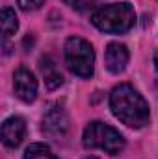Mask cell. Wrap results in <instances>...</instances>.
I'll return each instance as SVG.
<instances>
[{"label":"cell","mask_w":158,"mask_h":159,"mask_svg":"<svg viewBox=\"0 0 158 159\" xmlns=\"http://www.w3.org/2000/svg\"><path fill=\"white\" fill-rule=\"evenodd\" d=\"M19 28V22H17V15L11 7H4L2 9V34H4V39H9Z\"/></svg>","instance_id":"10"},{"label":"cell","mask_w":158,"mask_h":159,"mask_svg":"<svg viewBox=\"0 0 158 159\" xmlns=\"http://www.w3.org/2000/svg\"><path fill=\"white\" fill-rule=\"evenodd\" d=\"M110 107L116 119L134 129L145 128L151 119L145 98L128 83H121L114 87V91L110 93Z\"/></svg>","instance_id":"1"},{"label":"cell","mask_w":158,"mask_h":159,"mask_svg":"<svg viewBox=\"0 0 158 159\" xmlns=\"http://www.w3.org/2000/svg\"><path fill=\"white\" fill-rule=\"evenodd\" d=\"M86 159H99V157H95V156H89V157H86Z\"/></svg>","instance_id":"14"},{"label":"cell","mask_w":158,"mask_h":159,"mask_svg":"<svg viewBox=\"0 0 158 159\" xmlns=\"http://www.w3.org/2000/svg\"><path fill=\"white\" fill-rule=\"evenodd\" d=\"M41 128H43V133L48 135V137H52V139L63 137L65 131H67V128H69V119H67V113H65L63 106H60V104L52 106L45 113Z\"/></svg>","instance_id":"5"},{"label":"cell","mask_w":158,"mask_h":159,"mask_svg":"<svg viewBox=\"0 0 158 159\" xmlns=\"http://www.w3.org/2000/svg\"><path fill=\"white\" fill-rule=\"evenodd\" d=\"M39 69H41V72H43V76H45V85H47V89L54 91V89H58V87L63 83V76L60 74V70L56 69V63H54L48 56L41 57Z\"/></svg>","instance_id":"9"},{"label":"cell","mask_w":158,"mask_h":159,"mask_svg":"<svg viewBox=\"0 0 158 159\" xmlns=\"http://www.w3.org/2000/svg\"><path fill=\"white\" fill-rule=\"evenodd\" d=\"M65 63L73 74L91 78L95 69V52L91 44L80 37H69L65 41Z\"/></svg>","instance_id":"4"},{"label":"cell","mask_w":158,"mask_h":159,"mask_svg":"<svg viewBox=\"0 0 158 159\" xmlns=\"http://www.w3.org/2000/svg\"><path fill=\"white\" fill-rule=\"evenodd\" d=\"M13 89L17 98L30 104L37 96V80L28 69H17L13 74Z\"/></svg>","instance_id":"6"},{"label":"cell","mask_w":158,"mask_h":159,"mask_svg":"<svg viewBox=\"0 0 158 159\" xmlns=\"http://www.w3.org/2000/svg\"><path fill=\"white\" fill-rule=\"evenodd\" d=\"M104 63H106V69L112 72V74H119L126 69V63H128V50L125 44L121 43H110L106 46V52H104Z\"/></svg>","instance_id":"8"},{"label":"cell","mask_w":158,"mask_h":159,"mask_svg":"<svg viewBox=\"0 0 158 159\" xmlns=\"http://www.w3.org/2000/svg\"><path fill=\"white\" fill-rule=\"evenodd\" d=\"M82 143L86 148H101L110 156H117L125 148V137L116 128L102 122H89L84 129Z\"/></svg>","instance_id":"3"},{"label":"cell","mask_w":158,"mask_h":159,"mask_svg":"<svg viewBox=\"0 0 158 159\" xmlns=\"http://www.w3.org/2000/svg\"><path fill=\"white\" fill-rule=\"evenodd\" d=\"M45 4V0H19V6L24 9V11H32V9H37Z\"/></svg>","instance_id":"12"},{"label":"cell","mask_w":158,"mask_h":159,"mask_svg":"<svg viewBox=\"0 0 158 159\" xmlns=\"http://www.w3.org/2000/svg\"><path fill=\"white\" fill-rule=\"evenodd\" d=\"M153 63H155V74H156V87H158V52H155V59H153Z\"/></svg>","instance_id":"13"},{"label":"cell","mask_w":158,"mask_h":159,"mask_svg":"<svg viewBox=\"0 0 158 159\" xmlns=\"http://www.w3.org/2000/svg\"><path fill=\"white\" fill-rule=\"evenodd\" d=\"M91 22L95 28L106 34H123L128 32L136 22V13L128 2L110 4L95 9L91 13Z\"/></svg>","instance_id":"2"},{"label":"cell","mask_w":158,"mask_h":159,"mask_svg":"<svg viewBox=\"0 0 158 159\" xmlns=\"http://www.w3.org/2000/svg\"><path fill=\"white\" fill-rule=\"evenodd\" d=\"M26 135V124L21 117H9L2 124V141L9 148H17Z\"/></svg>","instance_id":"7"},{"label":"cell","mask_w":158,"mask_h":159,"mask_svg":"<svg viewBox=\"0 0 158 159\" xmlns=\"http://www.w3.org/2000/svg\"><path fill=\"white\" fill-rule=\"evenodd\" d=\"M24 159H58V157L52 154V150H50L47 144H43V143H34V144H30V146L26 148Z\"/></svg>","instance_id":"11"}]
</instances>
